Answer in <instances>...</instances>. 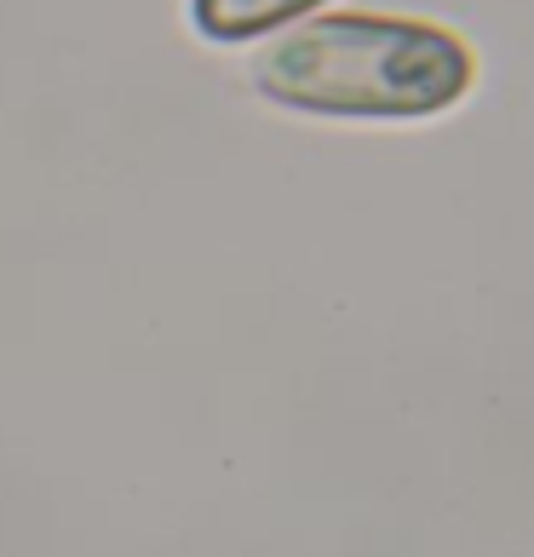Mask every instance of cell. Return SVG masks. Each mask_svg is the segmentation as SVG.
<instances>
[{"label":"cell","mask_w":534,"mask_h":557,"mask_svg":"<svg viewBox=\"0 0 534 557\" xmlns=\"http://www.w3.org/2000/svg\"><path fill=\"white\" fill-rule=\"evenodd\" d=\"M477 58L455 29L414 24V17H316L259 52L253 87L287 110L311 115H368L408 121L455 110Z\"/></svg>","instance_id":"cell-1"},{"label":"cell","mask_w":534,"mask_h":557,"mask_svg":"<svg viewBox=\"0 0 534 557\" xmlns=\"http://www.w3.org/2000/svg\"><path fill=\"white\" fill-rule=\"evenodd\" d=\"M316 7L327 0H190V24L219 47H241V40H259Z\"/></svg>","instance_id":"cell-2"}]
</instances>
